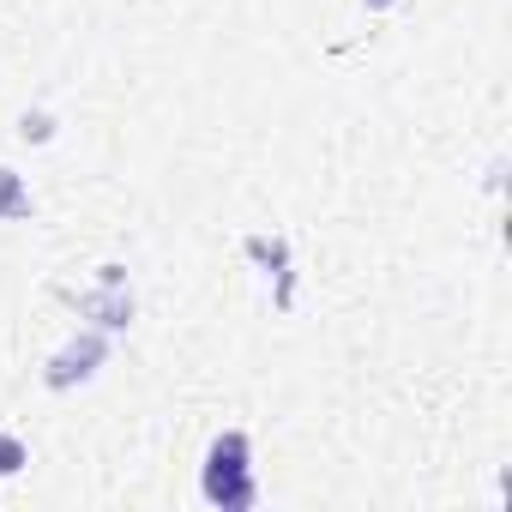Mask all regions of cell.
I'll list each match as a JSON object with an SVG mask.
<instances>
[{"mask_svg":"<svg viewBox=\"0 0 512 512\" xmlns=\"http://www.w3.org/2000/svg\"><path fill=\"white\" fill-rule=\"evenodd\" d=\"M368 7H392V0H368Z\"/></svg>","mask_w":512,"mask_h":512,"instance_id":"obj_7","label":"cell"},{"mask_svg":"<svg viewBox=\"0 0 512 512\" xmlns=\"http://www.w3.org/2000/svg\"><path fill=\"white\" fill-rule=\"evenodd\" d=\"M85 314H97L103 326H127V314H133V302L121 296V284H109L103 296H85Z\"/></svg>","mask_w":512,"mask_h":512,"instance_id":"obj_3","label":"cell"},{"mask_svg":"<svg viewBox=\"0 0 512 512\" xmlns=\"http://www.w3.org/2000/svg\"><path fill=\"white\" fill-rule=\"evenodd\" d=\"M31 464V452H25V440L19 434H0V476H19Z\"/></svg>","mask_w":512,"mask_h":512,"instance_id":"obj_5","label":"cell"},{"mask_svg":"<svg viewBox=\"0 0 512 512\" xmlns=\"http://www.w3.org/2000/svg\"><path fill=\"white\" fill-rule=\"evenodd\" d=\"M109 356V344L97 338V332H85V338H73L55 362H49V386H73V380H91L97 374V362Z\"/></svg>","mask_w":512,"mask_h":512,"instance_id":"obj_2","label":"cell"},{"mask_svg":"<svg viewBox=\"0 0 512 512\" xmlns=\"http://www.w3.org/2000/svg\"><path fill=\"white\" fill-rule=\"evenodd\" d=\"M49 133H55V121H49V115H43V109H37V115H25V121H19V139H37V145H43V139H49Z\"/></svg>","mask_w":512,"mask_h":512,"instance_id":"obj_6","label":"cell"},{"mask_svg":"<svg viewBox=\"0 0 512 512\" xmlns=\"http://www.w3.org/2000/svg\"><path fill=\"white\" fill-rule=\"evenodd\" d=\"M205 500L211 506H253V476H247V434H217L205 452Z\"/></svg>","mask_w":512,"mask_h":512,"instance_id":"obj_1","label":"cell"},{"mask_svg":"<svg viewBox=\"0 0 512 512\" xmlns=\"http://www.w3.org/2000/svg\"><path fill=\"white\" fill-rule=\"evenodd\" d=\"M0 217H31V187L13 175V169H0Z\"/></svg>","mask_w":512,"mask_h":512,"instance_id":"obj_4","label":"cell"}]
</instances>
